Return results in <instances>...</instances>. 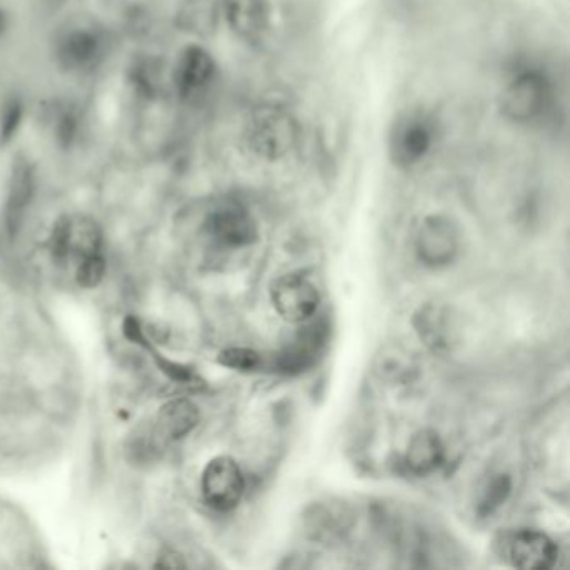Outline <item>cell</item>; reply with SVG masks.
<instances>
[{
    "label": "cell",
    "mask_w": 570,
    "mask_h": 570,
    "mask_svg": "<svg viewBox=\"0 0 570 570\" xmlns=\"http://www.w3.org/2000/svg\"><path fill=\"white\" fill-rule=\"evenodd\" d=\"M437 123L431 114L412 110L400 114L386 137V153L398 169L417 168L437 146Z\"/></svg>",
    "instance_id": "4"
},
{
    "label": "cell",
    "mask_w": 570,
    "mask_h": 570,
    "mask_svg": "<svg viewBox=\"0 0 570 570\" xmlns=\"http://www.w3.org/2000/svg\"><path fill=\"white\" fill-rule=\"evenodd\" d=\"M510 560L524 570H547L553 567L559 549L546 533L522 530L510 542Z\"/></svg>",
    "instance_id": "15"
},
{
    "label": "cell",
    "mask_w": 570,
    "mask_h": 570,
    "mask_svg": "<svg viewBox=\"0 0 570 570\" xmlns=\"http://www.w3.org/2000/svg\"><path fill=\"white\" fill-rule=\"evenodd\" d=\"M458 229L450 218L432 215L422 221L415 239L418 258L428 268H444L455 260L458 253Z\"/></svg>",
    "instance_id": "10"
},
{
    "label": "cell",
    "mask_w": 570,
    "mask_h": 570,
    "mask_svg": "<svg viewBox=\"0 0 570 570\" xmlns=\"http://www.w3.org/2000/svg\"><path fill=\"white\" fill-rule=\"evenodd\" d=\"M510 490H512V480H510L509 475H496L484 488L480 500H478L477 512L481 517L496 512L509 499Z\"/></svg>",
    "instance_id": "21"
},
{
    "label": "cell",
    "mask_w": 570,
    "mask_h": 570,
    "mask_svg": "<svg viewBox=\"0 0 570 570\" xmlns=\"http://www.w3.org/2000/svg\"><path fill=\"white\" fill-rule=\"evenodd\" d=\"M221 22L239 41L257 44L270 31L268 0H219Z\"/></svg>",
    "instance_id": "12"
},
{
    "label": "cell",
    "mask_w": 570,
    "mask_h": 570,
    "mask_svg": "<svg viewBox=\"0 0 570 570\" xmlns=\"http://www.w3.org/2000/svg\"><path fill=\"white\" fill-rule=\"evenodd\" d=\"M114 44V32L103 19L90 12H71L49 34V59L65 77H93L110 61Z\"/></svg>",
    "instance_id": "1"
},
{
    "label": "cell",
    "mask_w": 570,
    "mask_h": 570,
    "mask_svg": "<svg viewBox=\"0 0 570 570\" xmlns=\"http://www.w3.org/2000/svg\"><path fill=\"white\" fill-rule=\"evenodd\" d=\"M198 422V406L191 400H169L157 412L154 434L163 441H182L195 431Z\"/></svg>",
    "instance_id": "17"
},
{
    "label": "cell",
    "mask_w": 570,
    "mask_h": 570,
    "mask_svg": "<svg viewBox=\"0 0 570 570\" xmlns=\"http://www.w3.org/2000/svg\"><path fill=\"white\" fill-rule=\"evenodd\" d=\"M205 502L218 512L235 509L245 494V477L231 457H216L206 465L201 477Z\"/></svg>",
    "instance_id": "9"
},
{
    "label": "cell",
    "mask_w": 570,
    "mask_h": 570,
    "mask_svg": "<svg viewBox=\"0 0 570 570\" xmlns=\"http://www.w3.org/2000/svg\"><path fill=\"white\" fill-rule=\"evenodd\" d=\"M216 81L218 61L205 42H189L169 65V91L178 106H198L209 96Z\"/></svg>",
    "instance_id": "3"
},
{
    "label": "cell",
    "mask_w": 570,
    "mask_h": 570,
    "mask_svg": "<svg viewBox=\"0 0 570 570\" xmlns=\"http://www.w3.org/2000/svg\"><path fill=\"white\" fill-rule=\"evenodd\" d=\"M173 25L191 41H211L222 25L219 0H179Z\"/></svg>",
    "instance_id": "14"
},
{
    "label": "cell",
    "mask_w": 570,
    "mask_h": 570,
    "mask_svg": "<svg viewBox=\"0 0 570 570\" xmlns=\"http://www.w3.org/2000/svg\"><path fill=\"white\" fill-rule=\"evenodd\" d=\"M418 335L424 340L425 345L431 346L435 352L448 349L454 342L452 335V320L444 308L428 304L422 308L421 313L415 318Z\"/></svg>",
    "instance_id": "19"
},
{
    "label": "cell",
    "mask_w": 570,
    "mask_h": 570,
    "mask_svg": "<svg viewBox=\"0 0 570 570\" xmlns=\"http://www.w3.org/2000/svg\"><path fill=\"white\" fill-rule=\"evenodd\" d=\"M205 231L222 248L250 247L257 241L258 225L250 209L235 199L216 203L205 219Z\"/></svg>",
    "instance_id": "7"
},
{
    "label": "cell",
    "mask_w": 570,
    "mask_h": 570,
    "mask_svg": "<svg viewBox=\"0 0 570 570\" xmlns=\"http://www.w3.org/2000/svg\"><path fill=\"white\" fill-rule=\"evenodd\" d=\"M219 363L238 372H253L260 366L261 356L250 349H226L219 353Z\"/></svg>",
    "instance_id": "22"
},
{
    "label": "cell",
    "mask_w": 570,
    "mask_h": 570,
    "mask_svg": "<svg viewBox=\"0 0 570 570\" xmlns=\"http://www.w3.org/2000/svg\"><path fill=\"white\" fill-rule=\"evenodd\" d=\"M74 0H34L39 11L44 12L45 15H58L68 9Z\"/></svg>",
    "instance_id": "25"
},
{
    "label": "cell",
    "mask_w": 570,
    "mask_h": 570,
    "mask_svg": "<svg viewBox=\"0 0 570 570\" xmlns=\"http://www.w3.org/2000/svg\"><path fill=\"white\" fill-rule=\"evenodd\" d=\"M103 239V229L96 219L86 215L64 216L52 229V257L58 261L71 257L81 261L93 255H101Z\"/></svg>",
    "instance_id": "8"
},
{
    "label": "cell",
    "mask_w": 570,
    "mask_h": 570,
    "mask_svg": "<svg viewBox=\"0 0 570 570\" xmlns=\"http://www.w3.org/2000/svg\"><path fill=\"white\" fill-rule=\"evenodd\" d=\"M12 28H14V18H12V12L9 11L6 6L0 4V45L8 41L9 35H11Z\"/></svg>",
    "instance_id": "26"
},
{
    "label": "cell",
    "mask_w": 570,
    "mask_h": 570,
    "mask_svg": "<svg viewBox=\"0 0 570 570\" xmlns=\"http://www.w3.org/2000/svg\"><path fill=\"white\" fill-rule=\"evenodd\" d=\"M327 342V324L314 321L298 332L293 342L278 355L277 366L284 373L303 372L320 355Z\"/></svg>",
    "instance_id": "16"
},
{
    "label": "cell",
    "mask_w": 570,
    "mask_h": 570,
    "mask_svg": "<svg viewBox=\"0 0 570 570\" xmlns=\"http://www.w3.org/2000/svg\"><path fill=\"white\" fill-rule=\"evenodd\" d=\"M274 310L290 323H303L313 317L320 304V293L308 278L284 274L271 287Z\"/></svg>",
    "instance_id": "13"
},
{
    "label": "cell",
    "mask_w": 570,
    "mask_h": 570,
    "mask_svg": "<svg viewBox=\"0 0 570 570\" xmlns=\"http://www.w3.org/2000/svg\"><path fill=\"white\" fill-rule=\"evenodd\" d=\"M156 567H165V569H183L186 567L185 559L182 553L176 552L175 549L160 550L157 556Z\"/></svg>",
    "instance_id": "24"
},
{
    "label": "cell",
    "mask_w": 570,
    "mask_h": 570,
    "mask_svg": "<svg viewBox=\"0 0 570 570\" xmlns=\"http://www.w3.org/2000/svg\"><path fill=\"white\" fill-rule=\"evenodd\" d=\"M552 86L543 72L527 69L514 75L500 93V113L509 123L532 124L549 110Z\"/></svg>",
    "instance_id": "5"
},
{
    "label": "cell",
    "mask_w": 570,
    "mask_h": 570,
    "mask_svg": "<svg viewBox=\"0 0 570 570\" xmlns=\"http://www.w3.org/2000/svg\"><path fill=\"white\" fill-rule=\"evenodd\" d=\"M437 432L421 431L412 437L406 448L405 465L412 474L427 475L441 467L445 454Z\"/></svg>",
    "instance_id": "18"
},
{
    "label": "cell",
    "mask_w": 570,
    "mask_h": 570,
    "mask_svg": "<svg viewBox=\"0 0 570 570\" xmlns=\"http://www.w3.org/2000/svg\"><path fill=\"white\" fill-rule=\"evenodd\" d=\"M42 123L55 149L64 154L81 149L90 134V114L86 106L72 97H61L48 103L42 111Z\"/></svg>",
    "instance_id": "6"
},
{
    "label": "cell",
    "mask_w": 570,
    "mask_h": 570,
    "mask_svg": "<svg viewBox=\"0 0 570 570\" xmlns=\"http://www.w3.org/2000/svg\"><path fill=\"white\" fill-rule=\"evenodd\" d=\"M38 191V172L25 154H18L12 163L6 193L4 219L9 235H18L24 225Z\"/></svg>",
    "instance_id": "11"
},
{
    "label": "cell",
    "mask_w": 570,
    "mask_h": 570,
    "mask_svg": "<svg viewBox=\"0 0 570 570\" xmlns=\"http://www.w3.org/2000/svg\"><path fill=\"white\" fill-rule=\"evenodd\" d=\"M242 141L253 156L274 163L290 156L298 146L300 124L283 106L263 104L245 121Z\"/></svg>",
    "instance_id": "2"
},
{
    "label": "cell",
    "mask_w": 570,
    "mask_h": 570,
    "mask_svg": "<svg viewBox=\"0 0 570 570\" xmlns=\"http://www.w3.org/2000/svg\"><path fill=\"white\" fill-rule=\"evenodd\" d=\"M104 274H106V261H104L103 253H101L79 261L75 278H77V283L83 288H96L104 280Z\"/></svg>",
    "instance_id": "23"
},
{
    "label": "cell",
    "mask_w": 570,
    "mask_h": 570,
    "mask_svg": "<svg viewBox=\"0 0 570 570\" xmlns=\"http://www.w3.org/2000/svg\"><path fill=\"white\" fill-rule=\"evenodd\" d=\"M29 107L24 94L11 90L0 96V149L12 146L25 120H28Z\"/></svg>",
    "instance_id": "20"
}]
</instances>
